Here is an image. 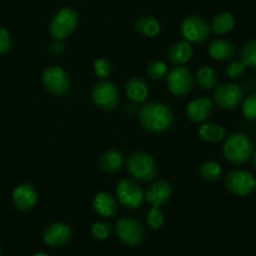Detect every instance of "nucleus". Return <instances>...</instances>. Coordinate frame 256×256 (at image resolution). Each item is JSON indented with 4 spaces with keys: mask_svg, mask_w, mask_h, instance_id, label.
I'll list each match as a JSON object with an SVG mask.
<instances>
[{
    "mask_svg": "<svg viewBox=\"0 0 256 256\" xmlns=\"http://www.w3.org/2000/svg\"><path fill=\"white\" fill-rule=\"evenodd\" d=\"M140 122L146 131L161 134L171 127L174 122V113L164 103L150 102L140 110Z\"/></svg>",
    "mask_w": 256,
    "mask_h": 256,
    "instance_id": "1",
    "label": "nucleus"
},
{
    "mask_svg": "<svg viewBox=\"0 0 256 256\" xmlns=\"http://www.w3.org/2000/svg\"><path fill=\"white\" fill-rule=\"evenodd\" d=\"M222 154L231 164H242L252 157L254 144L246 134L235 132L226 138L222 146Z\"/></svg>",
    "mask_w": 256,
    "mask_h": 256,
    "instance_id": "2",
    "label": "nucleus"
},
{
    "mask_svg": "<svg viewBox=\"0 0 256 256\" xmlns=\"http://www.w3.org/2000/svg\"><path fill=\"white\" fill-rule=\"evenodd\" d=\"M78 20H80V16L74 9H60L49 23V33L56 40H64L76 30Z\"/></svg>",
    "mask_w": 256,
    "mask_h": 256,
    "instance_id": "3",
    "label": "nucleus"
},
{
    "mask_svg": "<svg viewBox=\"0 0 256 256\" xmlns=\"http://www.w3.org/2000/svg\"><path fill=\"white\" fill-rule=\"evenodd\" d=\"M127 170L137 181H151L157 174V164L151 154L134 152L127 160Z\"/></svg>",
    "mask_w": 256,
    "mask_h": 256,
    "instance_id": "4",
    "label": "nucleus"
},
{
    "mask_svg": "<svg viewBox=\"0 0 256 256\" xmlns=\"http://www.w3.org/2000/svg\"><path fill=\"white\" fill-rule=\"evenodd\" d=\"M116 194L120 205L127 208H138L144 201V192L137 182L130 178H120L116 186Z\"/></svg>",
    "mask_w": 256,
    "mask_h": 256,
    "instance_id": "5",
    "label": "nucleus"
},
{
    "mask_svg": "<svg viewBox=\"0 0 256 256\" xmlns=\"http://www.w3.org/2000/svg\"><path fill=\"white\" fill-rule=\"evenodd\" d=\"M42 82L49 93L54 96L67 94L70 90V76L59 66H49L42 74Z\"/></svg>",
    "mask_w": 256,
    "mask_h": 256,
    "instance_id": "6",
    "label": "nucleus"
},
{
    "mask_svg": "<svg viewBox=\"0 0 256 256\" xmlns=\"http://www.w3.org/2000/svg\"><path fill=\"white\" fill-rule=\"evenodd\" d=\"M225 187L232 195H250L256 188V177L248 170H234L225 176Z\"/></svg>",
    "mask_w": 256,
    "mask_h": 256,
    "instance_id": "7",
    "label": "nucleus"
},
{
    "mask_svg": "<svg viewBox=\"0 0 256 256\" xmlns=\"http://www.w3.org/2000/svg\"><path fill=\"white\" fill-rule=\"evenodd\" d=\"M92 100L100 110H113L120 103V90L112 82L100 80L92 90Z\"/></svg>",
    "mask_w": 256,
    "mask_h": 256,
    "instance_id": "8",
    "label": "nucleus"
},
{
    "mask_svg": "<svg viewBox=\"0 0 256 256\" xmlns=\"http://www.w3.org/2000/svg\"><path fill=\"white\" fill-rule=\"evenodd\" d=\"M166 78L168 90L174 96L182 97V96L188 94L194 87V77H192L191 72L188 70V68L182 67V66L168 70Z\"/></svg>",
    "mask_w": 256,
    "mask_h": 256,
    "instance_id": "9",
    "label": "nucleus"
},
{
    "mask_svg": "<svg viewBox=\"0 0 256 256\" xmlns=\"http://www.w3.org/2000/svg\"><path fill=\"white\" fill-rule=\"evenodd\" d=\"M181 33L188 43H204L210 36V26L201 16H190L182 20Z\"/></svg>",
    "mask_w": 256,
    "mask_h": 256,
    "instance_id": "10",
    "label": "nucleus"
},
{
    "mask_svg": "<svg viewBox=\"0 0 256 256\" xmlns=\"http://www.w3.org/2000/svg\"><path fill=\"white\" fill-rule=\"evenodd\" d=\"M244 100L241 87L235 83H224L216 87L214 92V102L222 110H234Z\"/></svg>",
    "mask_w": 256,
    "mask_h": 256,
    "instance_id": "11",
    "label": "nucleus"
},
{
    "mask_svg": "<svg viewBox=\"0 0 256 256\" xmlns=\"http://www.w3.org/2000/svg\"><path fill=\"white\" fill-rule=\"evenodd\" d=\"M116 234L128 246H136L144 240V228L138 221L131 218H122L117 221Z\"/></svg>",
    "mask_w": 256,
    "mask_h": 256,
    "instance_id": "12",
    "label": "nucleus"
},
{
    "mask_svg": "<svg viewBox=\"0 0 256 256\" xmlns=\"http://www.w3.org/2000/svg\"><path fill=\"white\" fill-rule=\"evenodd\" d=\"M72 238V228L63 222H53L43 231V241L49 248H62Z\"/></svg>",
    "mask_w": 256,
    "mask_h": 256,
    "instance_id": "13",
    "label": "nucleus"
},
{
    "mask_svg": "<svg viewBox=\"0 0 256 256\" xmlns=\"http://www.w3.org/2000/svg\"><path fill=\"white\" fill-rule=\"evenodd\" d=\"M12 200L13 205L16 210L22 212H28L36 206L38 201V194L33 184H20L14 188L12 194Z\"/></svg>",
    "mask_w": 256,
    "mask_h": 256,
    "instance_id": "14",
    "label": "nucleus"
},
{
    "mask_svg": "<svg viewBox=\"0 0 256 256\" xmlns=\"http://www.w3.org/2000/svg\"><path fill=\"white\" fill-rule=\"evenodd\" d=\"M172 195V187L164 180H158L151 184L144 194V198L151 204L152 206H164L170 201Z\"/></svg>",
    "mask_w": 256,
    "mask_h": 256,
    "instance_id": "15",
    "label": "nucleus"
},
{
    "mask_svg": "<svg viewBox=\"0 0 256 256\" xmlns=\"http://www.w3.org/2000/svg\"><path fill=\"white\" fill-rule=\"evenodd\" d=\"M212 113V102L208 97H200L191 100L186 107L187 118L192 122H204Z\"/></svg>",
    "mask_w": 256,
    "mask_h": 256,
    "instance_id": "16",
    "label": "nucleus"
},
{
    "mask_svg": "<svg viewBox=\"0 0 256 256\" xmlns=\"http://www.w3.org/2000/svg\"><path fill=\"white\" fill-rule=\"evenodd\" d=\"M93 208L103 218H112L117 212V200L108 192H98L93 198Z\"/></svg>",
    "mask_w": 256,
    "mask_h": 256,
    "instance_id": "17",
    "label": "nucleus"
},
{
    "mask_svg": "<svg viewBox=\"0 0 256 256\" xmlns=\"http://www.w3.org/2000/svg\"><path fill=\"white\" fill-rule=\"evenodd\" d=\"M235 53V46L225 39H214L208 46V54L216 60H231Z\"/></svg>",
    "mask_w": 256,
    "mask_h": 256,
    "instance_id": "18",
    "label": "nucleus"
},
{
    "mask_svg": "<svg viewBox=\"0 0 256 256\" xmlns=\"http://www.w3.org/2000/svg\"><path fill=\"white\" fill-rule=\"evenodd\" d=\"M124 164V156L116 148H110L100 156V166L107 174H114L122 170Z\"/></svg>",
    "mask_w": 256,
    "mask_h": 256,
    "instance_id": "19",
    "label": "nucleus"
},
{
    "mask_svg": "<svg viewBox=\"0 0 256 256\" xmlns=\"http://www.w3.org/2000/svg\"><path fill=\"white\" fill-rule=\"evenodd\" d=\"M126 94L134 103H142L148 97V86L142 78L134 77L126 83Z\"/></svg>",
    "mask_w": 256,
    "mask_h": 256,
    "instance_id": "20",
    "label": "nucleus"
},
{
    "mask_svg": "<svg viewBox=\"0 0 256 256\" xmlns=\"http://www.w3.org/2000/svg\"><path fill=\"white\" fill-rule=\"evenodd\" d=\"M192 56V46L187 40H180L174 43L168 50V59L171 63L184 64L188 62Z\"/></svg>",
    "mask_w": 256,
    "mask_h": 256,
    "instance_id": "21",
    "label": "nucleus"
},
{
    "mask_svg": "<svg viewBox=\"0 0 256 256\" xmlns=\"http://www.w3.org/2000/svg\"><path fill=\"white\" fill-rule=\"evenodd\" d=\"M235 26V18L228 12H221V13L216 14L212 19V28L214 33L218 36H224L231 32Z\"/></svg>",
    "mask_w": 256,
    "mask_h": 256,
    "instance_id": "22",
    "label": "nucleus"
},
{
    "mask_svg": "<svg viewBox=\"0 0 256 256\" xmlns=\"http://www.w3.org/2000/svg\"><path fill=\"white\" fill-rule=\"evenodd\" d=\"M134 29L137 33L142 34L148 38H154L161 30V24L154 16H142V18L137 19L134 23Z\"/></svg>",
    "mask_w": 256,
    "mask_h": 256,
    "instance_id": "23",
    "label": "nucleus"
},
{
    "mask_svg": "<svg viewBox=\"0 0 256 256\" xmlns=\"http://www.w3.org/2000/svg\"><path fill=\"white\" fill-rule=\"evenodd\" d=\"M198 134L206 142H220L225 138L226 131L221 124L216 123H205L198 130Z\"/></svg>",
    "mask_w": 256,
    "mask_h": 256,
    "instance_id": "24",
    "label": "nucleus"
},
{
    "mask_svg": "<svg viewBox=\"0 0 256 256\" xmlns=\"http://www.w3.org/2000/svg\"><path fill=\"white\" fill-rule=\"evenodd\" d=\"M196 80H198V86L202 90H208L216 87L218 76H216V72L214 70V68L208 67V66H204L196 73Z\"/></svg>",
    "mask_w": 256,
    "mask_h": 256,
    "instance_id": "25",
    "label": "nucleus"
},
{
    "mask_svg": "<svg viewBox=\"0 0 256 256\" xmlns=\"http://www.w3.org/2000/svg\"><path fill=\"white\" fill-rule=\"evenodd\" d=\"M198 174H200L201 178L205 180V181L214 182L220 178L221 174H222V168L218 164V162L206 161L201 164L200 170H198Z\"/></svg>",
    "mask_w": 256,
    "mask_h": 256,
    "instance_id": "26",
    "label": "nucleus"
},
{
    "mask_svg": "<svg viewBox=\"0 0 256 256\" xmlns=\"http://www.w3.org/2000/svg\"><path fill=\"white\" fill-rule=\"evenodd\" d=\"M240 58L246 67L256 70V39H251L244 44L240 52Z\"/></svg>",
    "mask_w": 256,
    "mask_h": 256,
    "instance_id": "27",
    "label": "nucleus"
},
{
    "mask_svg": "<svg viewBox=\"0 0 256 256\" xmlns=\"http://www.w3.org/2000/svg\"><path fill=\"white\" fill-rule=\"evenodd\" d=\"M167 73H168V68L164 62L154 60L147 67V74L154 80H164L167 77Z\"/></svg>",
    "mask_w": 256,
    "mask_h": 256,
    "instance_id": "28",
    "label": "nucleus"
},
{
    "mask_svg": "<svg viewBox=\"0 0 256 256\" xmlns=\"http://www.w3.org/2000/svg\"><path fill=\"white\" fill-rule=\"evenodd\" d=\"M93 70H94V74L98 78L104 80L112 73V63L107 58H98L93 63Z\"/></svg>",
    "mask_w": 256,
    "mask_h": 256,
    "instance_id": "29",
    "label": "nucleus"
},
{
    "mask_svg": "<svg viewBox=\"0 0 256 256\" xmlns=\"http://www.w3.org/2000/svg\"><path fill=\"white\" fill-rule=\"evenodd\" d=\"M110 231H112V225L107 221H98L90 228V234L97 240H106L110 235Z\"/></svg>",
    "mask_w": 256,
    "mask_h": 256,
    "instance_id": "30",
    "label": "nucleus"
},
{
    "mask_svg": "<svg viewBox=\"0 0 256 256\" xmlns=\"http://www.w3.org/2000/svg\"><path fill=\"white\" fill-rule=\"evenodd\" d=\"M164 222V212L161 211V208H157V206H152L150 208L148 214H147V224L150 225V228H154V230H158Z\"/></svg>",
    "mask_w": 256,
    "mask_h": 256,
    "instance_id": "31",
    "label": "nucleus"
},
{
    "mask_svg": "<svg viewBox=\"0 0 256 256\" xmlns=\"http://www.w3.org/2000/svg\"><path fill=\"white\" fill-rule=\"evenodd\" d=\"M242 116L248 120H256V93L250 94L242 102Z\"/></svg>",
    "mask_w": 256,
    "mask_h": 256,
    "instance_id": "32",
    "label": "nucleus"
},
{
    "mask_svg": "<svg viewBox=\"0 0 256 256\" xmlns=\"http://www.w3.org/2000/svg\"><path fill=\"white\" fill-rule=\"evenodd\" d=\"M246 66L244 62L241 60H231L228 66L226 67V74L231 78V80H238L241 76L245 73Z\"/></svg>",
    "mask_w": 256,
    "mask_h": 256,
    "instance_id": "33",
    "label": "nucleus"
},
{
    "mask_svg": "<svg viewBox=\"0 0 256 256\" xmlns=\"http://www.w3.org/2000/svg\"><path fill=\"white\" fill-rule=\"evenodd\" d=\"M12 36L6 28H0V54H4L10 50Z\"/></svg>",
    "mask_w": 256,
    "mask_h": 256,
    "instance_id": "34",
    "label": "nucleus"
},
{
    "mask_svg": "<svg viewBox=\"0 0 256 256\" xmlns=\"http://www.w3.org/2000/svg\"><path fill=\"white\" fill-rule=\"evenodd\" d=\"M62 50H63V44L59 40H56V43L52 44V52H53V53H60Z\"/></svg>",
    "mask_w": 256,
    "mask_h": 256,
    "instance_id": "35",
    "label": "nucleus"
},
{
    "mask_svg": "<svg viewBox=\"0 0 256 256\" xmlns=\"http://www.w3.org/2000/svg\"><path fill=\"white\" fill-rule=\"evenodd\" d=\"M251 158H252V164H254V167H255V168H256V152L252 154V157H251Z\"/></svg>",
    "mask_w": 256,
    "mask_h": 256,
    "instance_id": "36",
    "label": "nucleus"
},
{
    "mask_svg": "<svg viewBox=\"0 0 256 256\" xmlns=\"http://www.w3.org/2000/svg\"><path fill=\"white\" fill-rule=\"evenodd\" d=\"M33 256H49V255L46 252H36V254H34Z\"/></svg>",
    "mask_w": 256,
    "mask_h": 256,
    "instance_id": "37",
    "label": "nucleus"
},
{
    "mask_svg": "<svg viewBox=\"0 0 256 256\" xmlns=\"http://www.w3.org/2000/svg\"><path fill=\"white\" fill-rule=\"evenodd\" d=\"M0 256H2V248H0Z\"/></svg>",
    "mask_w": 256,
    "mask_h": 256,
    "instance_id": "38",
    "label": "nucleus"
}]
</instances>
